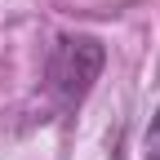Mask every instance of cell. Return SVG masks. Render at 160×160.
Returning <instances> with one entry per match:
<instances>
[{
	"mask_svg": "<svg viewBox=\"0 0 160 160\" xmlns=\"http://www.w3.org/2000/svg\"><path fill=\"white\" fill-rule=\"evenodd\" d=\"M102 62H107V49L93 36H58L45 62V85L53 93V102L62 111H76L89 98L93 80L102 76Z\"/></svg>",
	"mask_w": 160,
	"mask_h": 160,
	"instance_id": "cell-1",
	"label": "cell"
},
{
	"mask_svg": "<svg viewBox=\"0 0 160 160\" xmlns=\"http://www.w3.org/2000/svg\"><path fill=\"white\" fill-rule=\"evenodd\" d=\"M147 160H160V111L151 116V125H147Z\"/></svg>",
	"mask_w": 160,
	"mask_h": 160,
	"instance_id": "cell-2",
	"label": "cell"
}]
</instances>
